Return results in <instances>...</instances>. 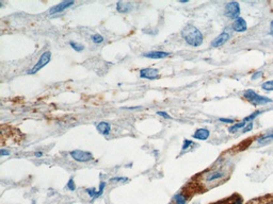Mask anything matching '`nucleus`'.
Listing matches in <instances>:
<instances>
[{
	"mask_svg": "<svg viewBox=\"0 0 273 204\" xmlns=\"http://www.w3.org/2000/svg\"><path fill=\"white\" fill-rule=\"evenodd\" d=\"M131 10H132V4L130 3V2L119 1L116 3V11L122 14L129 13V12H131Z\"/></svg>",
	"mask_w": 273,
	"mask_h": 204,
	"instance_id": "obj_13",
	"label": "nucleus"
},
{
	"mask_svg": "<svg viewBox=\"0 0 273 204\" xmlns=\"http://www.w3.org/2000/svg\"><path fill=\"white\" fill-rule=\"evenodd\" d=\"M180 35L185 39V42L192 47H200L204 42L203 33L196 27L192 24H187L180 32Z\"/></svg>",
	"mask_w": 273,
	"mask_h": 204,
	"instance_id": "obj_1",
	"label": "nucleus"
},
{
	"mask_svg": "<svg viewBox=\"0 0 273 204\" xmlns=\"http://www.w3.org/2000/svg\"><path fill=\"white\" fill-rule=\"evenodd\" d=\"M210 136V131L206 128H200L193 133L192 137L197 140H207Z\"/></svg>",
	"mask_w": 273,
	"mask_h": 204,
	"instance_id": "obj_11",
	"label": "nucleus"
},
{
	"mask_svg": "<svg viewBox=\"0 0 273 204\" xmlns=\"http://www.w3.org/2000/svg\"><path fill=\"white\" fill-rule=\"evenodd\" d=\"M262 76H264V73H262V71H257V73H253L252 80H258V79L261 78Z\"/></svg>",
	"mask_w": 273,
	"mask_h": 204,
	"instance_id": "obj_29",
	"label": "nucleus"
},
{
	"mask_svg": "<svg viewBox=\"0 0 273 204\" xmlns=\"http://www.w3.org/2000/svg\"><path fill=\"white\" fill-rule=\"evenodd\" d=\"M75 4V1H73V0H65V1H62L60 2L59 4H57V6L52 7L50 10H49V14L50 15H54V14H58V13H61V12H63L64 10L68 9V7H71L72 6H74Z\"/></svg>",
	"mask_w": 273,
	"mask_h": 204,
	"instance_id": "obj_7",
	"label": "nucleus"
},
{
	"mask_svg": "<svg viewBox=\"0 0 273 204\" xmlns=\"http://www.w3.org/2000/svg\"><path fill=\"white\" fill-rule=\"evenodd\" d=\"M272 140H273V132H271V133H268V134H264V135L259 136V137L256 139L257 144L260 145V146L267 145V144L271 143Z\"/></svg>",
	"mask_w": 273,
	"mask_h": 204,
	"instance_id": "obj_14",
	"label": "nucleus"
},
{
	"mask_svg": "<svg viewBox=\"0 0 273 204\" xmlns=\"http://www.w3.org/2000/svg\"><path fill=\"white\" fill-rule=\"evenodd\" d=\"M232 29L235 32H239V33L245 32L247 30V24L245 21V19L242 18V17H238L237 19H235L232 24Z\"/></svg>",
	"mask_w": 273,
	"mask_h": 204,
	"instance_id": "obj_10",
	"label": "nucleus"
},
{
	"mask_svg": "<svg viewBox=\"0 0 273 204\" xmlns=\"http://www.w3.org/2000/svg\"><path fill=\"white\" fill-rule=\"evenodd\" d=\"M50 60H51V52L48 51V50L43 52V53L41 54V56L39 58V60H37V62H36L35 65H34L33 67H31V68H30L29 70L27 71V73H28V74H34V73H36L37 71L41 70V69L43 68V67L46 66L47 64H48L49 62H50Z\"/></svg>",
	"mask_w": 273,
	"mask_h": 204,
	"instance_id": "obj_3",
	"label": "nucleus"
},
{
	"mask_svg": "<svg viewBox=\"0 0 273 204\" xmlns=\"http://www.w3.org/2000/svg\"><path fill=\"white\" fill-rule=\"evenodd\" d=\"M243 97L249 102H251L253 105H256V106L265 105V104L271 103L272 102V99L268 98L266 96L259 95L258 93H256V91H253V89H247V91H245L243 93Z\"/></svg>",
	"mask_w": 273,
	"mask_h": 204,
	"instance_id": "obj_2",
	"label": "nucleus"
},
{
	"mask_svg": "<svg viewBox=\"0 0 273 204\" xmlns=\"http://www.w3.org/2000/svg\"><path fill=\"white\" fill-rule=\"evenodd\" d=\"M260 113H261V112H260V111H256V112H254V113H252L251 115H249V116L245 117V118H243V121H245V122H247V123L252 122V121L254 120V119H256L257 117H258V115H260Z\"/></svg>",
	"mask_w": 273,
	"mask_h": 204,
	"instance_id": "obj_21",
	"label": "nucleus"
},
{
	"mask_svg": "<svg viewBox=\"0 0 273 204\" xmlns=\"http://www.w3.org/2000/svg\"><path fill=\"white\" fill-rule=\"evenodd\" d=\"M270 26H271V29L273 30V20L271 21V24H270Z\"/></svg>",
	"mask_w": 273,
	"mask_h": 204,
	"instance_id": "obj_36",
	"label": "nucleus"
},
{
	"mask_svg": "<svg viewBox=\"0 0 273 204\" xmlns=\"http://www.w3.org/2000/svg\"><path fill=\"white\" fill-rule=\"evenodd\" d=\"M233 204H242V199L241 198H237L236 200L233 202Z\"/></svg>",
	"mask_w": 273,
	"mask_h": 204,
	"instance_id": "obj_33",
	"label": "nucleus"
},
{
	"mask_svg": "<svg viewBox=\"0 0 273 204\" xmlns=\"http://www.w3.org/2000/svg\"><path fill=\"white\" fill-rule=\"evenodd\" d=\"M10 154H11V152H10V150H7V149H1V150H0V155L1 156L10 155Z\"/></svg>",
	"mask_w": 273,
	"mask_h": 204,
	"instance_id": "obj_31",
	"label": "nucleus"
},
{
	"mask_svg": "<svg viewBox=\"0 0 273 204\" xmlns=\"http://www.w3.org/2000/svg\"><path fill=\"white\" fill-rule=\"evenodd\" d=\"M253 126H254V123H253V121H252V122H249V123L247 124V126H244L243 129H242V133H247V132L252 131L253 130Z\"/></svg>",
	"mask_w": 273,
	"mask_h": 204,
	"instance_id": "obj_28",
	"label": "nucleus"
},
{
	"mask_svg": "<svg viewBox=\"0 0 273 204\" xmlns=\"http://www.w3.org/2000/svg\"><path fill=\"white\" fill-rule=\"evenodd\" d=\"M127 109H142V106H129V108H125Z\"/></svg>",
	"mask_w": 273,
	"mask_h": 204,
	"instance_id": "obj_34",
	"label": "nucleus"
},
{
	"mask_svg": "<svg viewBox=\"0 0 273 204\" xmlns=\"http://www.w3.org/2000/svg\"><path fill=\"white\" fill-rule=\"evenodd\" d=\"M240 4L238 3L237 1H232V2H227L225 4L224 7V15L227 17V18L230 19H237L238 17H240Z\"/></svg>",
	"mask_w": 273,
	"mask_h": 204,
	"instance_id": "obj_4",
	"label": "nucleus"
},
{
	"mask_svg": "<svg viewBox=\"0 0 273 204\" xmlns=\"http://www.w3.org/2000/svg\"><path fill=\"white\" fill-rule=\"evenodd\" d=\"M173 200L175 201L176 204H187V197L184 193H176L173 198Z\"/></svg>",
	"mask_w": 273,
	"mask_h": 204,
	"instance_id": "obj_17",
	"label": "nucleus"
},
{
	"mask_svg": "<svg viewBox=\"0 0 273 204\" xmlns=\"http://www.w3.org/2000/svg\"><path fill=\"white\" fill-rule=\"evenodd\" d=\"M96 129L101 135L108 136L110 134V132H111V124H110L109 122H107V121H101V122H98L96 124Z\"/></svg>",
	"mask_w": 273,
	"mask_h": 204,
	"instance_id": "obj_12",
	"label": "nucleus"
},
{
	"mask_svg": "<svg viewBox=\"0 0 273 204\" xmlns=\"http://www.w3.org/2000/svg\"><path fill=\"white\" fill-rule=\"evenodd\" d=\"M43 155H44V153L42 152V151H36V152L34 153V156H35V157H42Z\"/></svg>",
	"mask_w": 273,
	"mask_h": 204,
	"instance_id": "obj_32",
	"label": "nucleus"
},
{
	"mask_svg": "<svg viewBox=\"0 0 273 204\" xmlns=\"http://www.w3.org/2000/svg\"><path fill=\"white\" fill-rule=\"evenodd\" d=\"M105 187H106V182H101L99 184V189H98V193H97V198H99L101 196H102L105 190Z\"/></svg>",
	"mask_w": 273,
	"mask_h": 204,
	"instance_id": "obj_26",
	"label": "nucleus"
},
{
	"mask_svg": "<svg viewBox=\"0 0 273 204\" xmlns=\"http://www.w3.org/2000/svg\"><path fill=\"white\" fill-rule=\"evenodd\" d=\"M180 3H187L188 2V0H181V1H179Z\"/></svg>",
	"mask_w": 273,
	"mask_h": 204,
	"instance_id": "obj_35",
	"label": "nucleus"
},
{
	"mask_svg": "<svg viewBox=\"0 0 273 204\" xmlns=\"http://www.w3.org/2000/svg\"><path fill=\"white\" fill-rule=\"evenodd\" d=\"M91 39H92V42H93L94 44H96V45L104 43V41H105L104 36L101 35V34H98V33L92 34V35H91Z\"/></svg>",
	"mask_w": 273,
	"mask_h": 204,
	"instance_id": "obj_20",
	"label": "nucleus"
},
{
	"mask_svg": "<svg viewBox=\"0 0 273 204\" xmlns=\"http://www.w3.org/2000/svg\"><path fill=\"white\" fill-rule=\"evenodd\" d=\"M69 155L72 156L73 160L79 162V163H87L94 158L93 154L91 152L83 150H73L69 152Z\"/></svg>",
	"mask_w": 273,
	"mask_h": 204,
	"instance_id": "obj_5",
	"label": "nucleus"
},
{
	"mask_svg": "<svg viewBox=\"0 0 273 204\" xmlns=\"http://www.w3.org/2000/svg\"><path fill=\"white\" fill-rule=\"evenodd\" d=\"M156 114H157V115H158V116L162 117V118H164V119H172V117L170 116L169 114L167 113V112H164V111H158Z\"/></svg>",
	"mask_w": 273,
	"mask_h": 204,
	"instance_id": "obj_27",
	"label": "nucleus"
},
{
	"mask_svg": "<svg viewBox=\"0 0 273 204\" xmlns=\"http://www.w3.org/2000/svg\"><path fill=\"white\" fill-rule=\"evenodd\" d=\"M140 78L146 79V80H156L159 78V70L157 68L153 67H147V68H142L139 73Z\"/></svg>",
	"mask_w": 273,
	"mask_h": 204,
	"instance_id": "obj_6",
	"label": "nucleus"
},
{
	"mask_svg": "<svg viewBox=\"0 0 273 204\" xmlns=\"http://www.w3.org/2000/svg\"><path fill=\"white\" fill-rule=\"evenodd\" d=\"M269 204H271V203H269Z\"/></svg>",
	"mask_w": 273,
	"mask_h": 204,
	"instance_id": "obj_37",
	"label": "nucleus"
},
{
	"mask_svg": "<svg viewBox=\"0 0 273 204\" xmlns=\"http://www.w3.org/2000/svg\"><path fill=\"white\" fill-rule=\"evenodd\" d=\"M229 38H230V33L225 30V31H223L221 34H219V36H217L216 38L211 42V46L214 47V48H218V47L224 45Z\"/></svg>",
	"mask_w": 273,
	"mask_h": 204,
	"instance_id": "obj_9",
	"label": "nucleus"
},
{
	"mask_svg": "<svg viewBox=\"0 0 273 204\" xmlns=\"http://www.w3.org/2000/svg\"><path fill=\"white\" fill-rule=\"evenodd\" d=\"M69 46H71L72 48L74 49L75 51H77V52H81V51L84 50V45H82L80 43H76V42L71 41V42H69Z\"/></svg>",
	"mask_w": 273,
	"mask_h": 204,
	"instance_id": "obj_19",
	"label": "nucleus"
},
{
	"mask_svg": "<svg viewBox=\"0 0 273 204\" xmlns=\"http://www.w3.org/2000/svg\"><path fill=\"white\" fill-rule=\"evenodd\" d=\"M247 122H245V121H240V122H238V123H235V124H233V126H230L229 128H228V132L229 133H232V134H234V133H236V132H238L239 130H241V129H243L245 126H247Z\"/></svg>",
	"mask_w": 273,
	"mask_h": 204,
	"instance_id": "obj_16",
	"label": "nucleus"
},
{
	"mask_svg": "<svg viewBox=\"0 0 273 204\" xmlns=\"http://www.w3.org/2000/svg\"><path fill=\"white\" fill-rule=\"evenodd\" d=\"M219 120L223 123H229V124L235 122V119H230V118H220Z\"/></svg>",
	"mask_w": 273,
	"mask_h": 204,
	"instance_id": "obj_30",
	"label": "nucleus"
},
{
	"mask_svg": "<svg viewBox=\"0 0 273 204\" xmlns=\"http://www.w3.org/2000/svg\"><path fill=\"white\" fill-rule=\"evenodd\" d=\"M110 181H111V182H114V183H116V182H120V183H127L129 181V179L128 178H126V176H115V178H112V179H110Z\"/></svg>",
	"mask_w": 273,
	"mask_h": 204,
	"instance_id": "obj_24",
	"label": "nucleus"
},
{
	"mask_svg": "<svg viewBox=\"0 0 273 204\" xmlns=\"http://www.w3.org/2000/svg\"><path fill=\"white\" fill-rule=\"evenodd\" d=\"M261 88L267 91H273V80L266 81L265 83H262Z\"/></svg>",
	"mask_w": 273,
	"mask_h": 204,
	"instance_id": "obj_22",
	"label": "nucleus"
},
{
	"mask_svg": "<svg viewBox=\"0 0 273 204\" xmlns=\"http://www.w3.org/2000/svg\"><path fill=\"white\" fill-rule=\"evenodd\" d=\"M66 188L71 191H74L75 189H76V184H75V181H74V178H73V176H71V178L68 179V182H67V184H66Z\"/></svg>",
	"mask_w": 273,
	"mask_h": 204,
	"instance_id": "obj_23",
	"label": "nucleus"
},
{
	"mask_svg": "<svg viewBox=\"0 0 273 204\" xmlns=\"http://www.w3.org/2000/svg\"><path fill=\"white\" fill-rule=\"evenodd\" d=\"M194 145V143L192 140H190V139H185L184 140V144H182V148H181V150L182 151H185V150H187L188 148H190V147L191 146H193Z\"/></svg>",
	"mask_w": 273,
	"mask_h": 204,
	"instance_id": "obj_25",
	"label": "nucleus"
},
{
	"mask_svg": "<svg viewBox=\"0 0 273 204\" xmlns=\"http://www.w3.org/2000/svg\"><path fill=\"white\" fill-rule=\"evenodd\" d=\"M224 173L222 171H212V172L208 173V175L206 176V182L210 183V182H214L216 180H220V179L224 178Z\"/></svg>",
	"mask_w": 273,
	"mask_h": 204,
	"instance_id": "obj_15",
	"label": "nucleus"
},
{
	"mask_svg": "<svg viewBox=\"0 0 273 204\" xmlns=\"http://www.w3.org/2000/svg\"><path fill=\"white\" fill-rule=\"evenodd\" d=\"M86 193L89 195V197L91 198V201H94L97 199V193H98V190L95 187H91V188H87Z\"/></svg>",
	"mask_w": 273,
	"mask_h": 204,
	"instance_id": "obj_18",
	"label": "nucleus"
},
{
	"mask_svg": "<svg viewBox=\"0 0 273 204\" xmlns=\"http://www.w3.org/2000/svg\"><path fill=\"white\" fill-rule=\"evenodd\" d=\"M171 55L170 52L167 51H159V50H154V51H148L145 52V53H142V56L146 59H151V60H161V59H165L167 56Z\"/></svg>",
	"mask_w": 273,
	"mask_h": 204,
	"instance_id": "obj_8",
	"label": "nucleus"
}]
</instances>
